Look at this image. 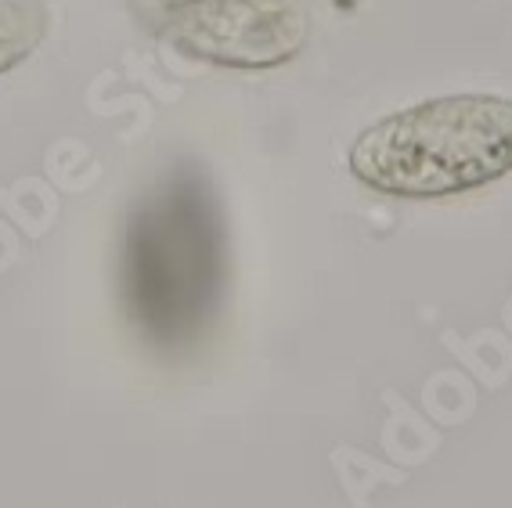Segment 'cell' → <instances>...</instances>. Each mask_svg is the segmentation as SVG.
Returning a JSON list of instances; mask_svg holds the SVG:
<instances>
[{
  "label": "cell",
  "instance_id": "1",
  "mask_svg": "<svg viewBox=\"0 0 512 508\" xmlns=\"http://www.w3.org/2000/svg\"><path fill=\"white\" fill-rule=\"evenodd\" d=\"M228 292V227L213 184L177 166L130 209L119 242V300L159 354H188Z\"/></svg>",
  "mask_w": 512,
  "mask_h": 508
},
{
  "label": "cell",
  "instance_id": "2",
  "mask_svg": "<svg viewBox=\"0 0 512 508\" xmlns=\"http://www.w3.org/2000/svg\"><path fill=\"white\" fill-rule=\"evenodd\" d=\"M350 173L394 199H448L512 173V98L448 94L379 119L350 145Z\"/></svg>",
  "mask_w": 512,
  "mask_h": 508
},
{
  "label": "cell",
  "instance_id": "3",
  "mask_svg": "<svg viewBox=\"0 0 512 508\" xmlns=\"http://www.w3.org/2000/svg\"><path fill=\"white\" fill-rule=\"evenodd\" d=\"M130 11L177 55L235 73L278 69L311 40L300 0H130Z\"/></svg>",
  "mask_w": 512,
  "mask_h": 508
},
{
  "label": "cell",
  "instance_id": "4",
  "mask_svg": "<svg viewBox=\"0 0 512 508\" xmlns=\"http://www.w3.org/2000/svg\"><path fill=\"white\" fill-rule=\"evenodd\" d=\"M47 33V11L40 0H0V76L26 62Z\"/></svg>",
  "mask_w": 512,
  "mask_h": 508
}]
</instances>
